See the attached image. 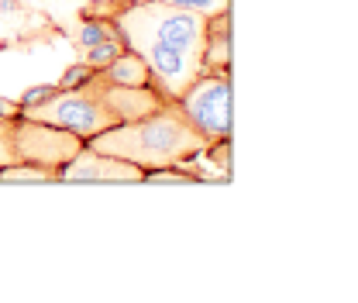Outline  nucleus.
<instances>
[{"label":"nucleus","instance_id":"obj_1","mask_svg":"<svg viewBox=\"0 0 358 303\" xmlns=\"http://www.w3.org/2000/svg\"><path fill=\"white\" fill-rule=\"evenodd\" d=\"M87 145L96 148V152L128 159L138 169L148 173V169L179 166L193 152L210 148V138H203L186 121V114L179 111L176 100H169L159 111H152L148 118H138V121H128V125H114V128L93 134V138H87Z\"/></svg>","mask_w":358,"mask_h":303},{"label":"nucleus","instance_id":"obj_2","mask_svg":"<svg viewBox=\"0 0 358 303\" xmlns=\"http://www.w3.org/2000/svg\"><path fill=\"white\" fill-rule=\"evenodd\" d=\"M17 118H31V121H45V125L66 128L73 134H80L83 141L117 125V118L103 107V100L96 97V90H93L90 80L76 90H55L52 97H45L38 104L21 107Z\"/></svg>","mask_w":358,"mask_h":303},{"label":"nucleus","instance_id":"obj_3","mask_svg":"<svg viewBox=\"0 0 358 303\" xmlns=\"http://www.w3.org/2000/svg\"><path fill=\"white\" fill-rule=\"evenodd\" d=\"M186 121L210 141L231 134V80L227 73H203L193 87L176 100Z\"/></svg>","mask_w":358,"mask_h":303},{"label":"nucleus","instance_id":"obj_4","mask_svg":"<svg viewBox=\"0 0 358 303\" xmlns=\"http://www.w3.org/2000/svg\"><path fill=\"white\" fill-rule=\"evenodd\" d=\"M87 141L80 134L31 118H14V148L21 162H35L45 169H62Z\"/></svg>","mask_w":358,"mask_h":303},{"label":"nucleus","instance_id":"obj_5","mask_svg":"<svg viewBox=\"0 0 358 303\" xmlns=\"http://www.w3.org/2000/svg\"><path fill=\"white\" fill-rule=\"evenodd\" d=\"M124 48H131V52H138V55L145 59V66H148V73H152V83H155V90H159L166 100H179L186 90L207 73L203 59H193V55L176 52V48H169V45L138 38V42H128Z\"/></svg>","mask_w":358,"mask_h":303},{"label":"nucleus","instance_id":"obj_6","mask_svg":"<svg viewBox=\"0 0 358 303\" xmlns=\"http://www.w3.org/2000/svg\"><path fill=\"white\" fill-rule=\"evenodd\" d=\"M145 169H138L128 159L107 155L83 145L62 169H59V183H141Z\"/></svg>","mask_w":358,"mask_h":303},{"label":"nucleus","instance_id":"obj_7","mask_svg":"<svg viewBox=\"0 0 358 303\" xmlns=\"http://www.w3.org/2000/svg\"><path fill=\"white\" fill-rule=\"evenodd\" d=\"M90 83L96 90V97L103 100V107L117 118V125H128V121H138V118H148L152 111H159L162 104H169L152 83L145 87H117V83H107L100 80L96 73L90 76Z\"/></svg>","mask_w":358,"mask_h":303},{"label":"nucleus","instance_id":"obj_8","mask_svg":"<svg viewBox=\"0 0 358 303\" xmlns=\"http://www.w3.org/2000/svg\"><path fill=\"white\" fill-rule=\"evenodd\" d=\"M96 76L107 80V83H117V87H145V83H152V73H148L145 59L138 52H131V48H124L110 66L96 69Z\"/></svg>","mask_w":358,"mask_h":303},{"label":"nucleus","instance_id":"obj_9","mask_svg":"<svg viewBox=\"0 0 358 303\" xmlns=\"http://www.w3.org/2000/svg\"><path fill=\"white\" fill-rule=\"evenodd\" d=\"M231 59V38H227V10L207 17V48H203V66L207 73H227Z\"/></svg>","mask_w":358,"mask_h":303},{"label":"nucleus","instance_id":"obj_10","mask_svg":"<svg viewBox=\"0 0 358 303\" xmlns=\"http://www.w3.org/2000/svg\"><path fill=\"white\" fill-rule=\"evenodd\" d=\"M0 183H59V169H45V166H35V162H14L7 169H0Z\"/></svg>","mask_w":358,"mask_h":303},{"label":"nucleus","instance_id":"obj_11","mask_svg":"<svg viewBox=\"0 0 358 303\" xmlns=\"http://www.w3.org/2000/svg\"><path fill=\"white\" fill-rule=\"evenodd\" d=\"M124 52V42L117 38V35H110V38H103V42L90 45V48H83V62H87L90 69L96 73V69H103V66H110L117 55Z\"/></svg>","mask_w":358,"mask_h":303},{"label":"nucleus","instance_id":"obj_12","mask_svg":"<svg viewBox=\"0 0 358 303\" xmlns=\"http://www.w3.org/2000/svg\"><path fill=\"white\" fill-rule=\"evenodd\" d=\"M110 35H117L114 21H83V28H80L76 42H80V48H90V45L103 42V38H110Z\"/></svg>","mask_w":358,"mask_h":303},{"label":"nucleus","instance_id":"obj_13","mask_svg":"<svg viewBox=\"0 0 358 303\" xmlns=\"http://www.w3.org/2000/svg\"><path fill=\"white\" fill-rule=\"evenodd\" d=\"M21 162L14 148V118H0V169Z\"/></svg>","mask_w":358,"mask_h":303},{"label":"nucleus","instance_id":"obj_14","mask_svg":"<svg viewBox=\"0 0 358 303\" xmlns=\"http://www.w3.org/2000/svg\"><path fill=\"white\" fill-rule=\"evenodd\" d=\"M162 3H173V7H182V10H193V14H203V17H214V14H224L231 0H162Z\"/></svg>","mask_w":358,"mask_h":303},{"label":"nucleus","instance_id":"obj_15","mask_svg":"<svg viewBox=\"0 0 358 303\" xmlns=\"http://www.w3.org/2000/svg\"><path fill=\"white\" fill-rule=\"evenodd\" d=\"M90 76H93V69H90L87 62H80V66H73V69H66V76L55 83L59 90H76V87H83Z\"/></svg>","mask_w":358,"mask_h":303},{"label":"nucleus","instance_id":"obj_16","mask_svg":"<svg viewBox=\"0 0 358 303\" xmlns=\"http://www.w3.org/2000/svg\"><path fill=\"white\" fill-rule=\"evenodd\" d=\"M55 90H59V87H35V90H28V93H24L17 104H21V107H31V104H38V100H45V97H52Z\"/></svg>","mask_w":358,"mask_h":303},{"label":"nucleus","instance_id":"obj_17","mask_svg":"<svg viewBox=\"0 0 358 303\" xmlns=\"http://www.w3.org/2000/svg\"><path fill=\"white\" fill-rule=\"evenodd\" d=\"M17 114H21V104H17V100L0 97V118H17Z\"/></svg>","mask_w":358,"mask_h":303}]
</instances>
